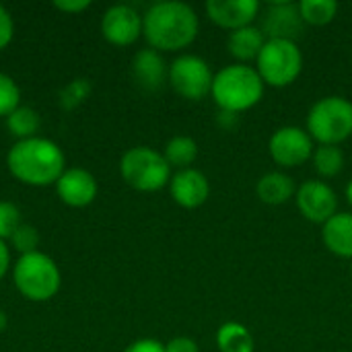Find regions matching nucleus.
I'll return each instance as SVG.
<instances>
[{"label": "nucleus", "instance_id": "f257e3e1", "mask_svg": "<svg viewBox=\"0 0 352 352\" xmlns=\"http://www.w3.org/2000/svg\"><path fill=\"white\" fill-rule=\"evenodd\" d=\"M6 167L16 182L33 188H45L52 184L56 186L60 175L66 171V157L54 140L35 136L16 140L10 146Z\"/></svg>", "mask_w": 352, "mask_h": 352}, {"label": "nucleus", "instance_id": "f03ea898", "mask_svg": "<svg viewBox=\"0 0 352 352\" xmlns=\"http://www.w3.org/2000/svg\"><path fill=\"white\" fill-rule=\"evenodd\" d=\"M142 35L157 52H177L196 39L198 16L184 2H157L142 16Z\"/></svg>", "mask_w": 352, "mask_h": 352}, {"label": "nucleus", "instance_id": "7ed1b4c3", "mask_svg": "<svg viewBox=\"0 0 352 352\" xmlns=\"http://www.w3.org/2000/svg\"><path fill=\"white\" fill-rule=\"evenodd\" d=\"M212 97L223 111L239 113L254 107L264 95V80L258 70L245 64L223 68L212 80Z\"/></svg>", "mask_w": 352, "mask_h": 352}, {"label": "nucleus", "instance_id": "20e7f679", "mask_svg": "<svg viewBox=\"0 0 352 352\" xmlns=\"http://www.w3.org/2000/svg\"><path fill=\"white\" fill-rule=\"evenodd\" d=\"M12 280L16 291L33 303H43L56 297L62 285L58 264L43 252L25 254L14 262Z\"/></svg>", "mask_w": 352, "mask_h": 352}, {"label": "nucleus", "instance_id": "39448f33", "mask_svg": "<svg viewBox=\"0 0 352 352\" xmlns=\"http://www.w3.org/2000/svg\"><path fill=\"white\" fill-rule=\"evenodd\" d=\"M124 182L138 192H157L169 184L171 167L161 153L148 146H134L120 161Z\"/></svg>", "mask_w": 352, "mask_h": 352}, {"label": "nucleus", "instance_id": "423d86ee", "mask_svg": "<svg viewBox=\"0 0 352 352\" xmlns=\"http://www.w3.org/2000/svg\"><path fill=\"white\" fill-rule=\"evenodd\" d=\"M307 130L318 142L336 146L352 134V103L344 97L320 99L307 116Z\"/></svg>", "mask_w": 352, "mask_h": 352}, {"label": "nucleus", "instance_id": "0eeeda50", "mask_svg": "<svg viewBox=\"0 0 352 352\" xmlns=\"http://www.w3.org/2000/svg\"><path fill=\"white\" fill-rule=\"evenodd\" d=\"M303 56L295 41L268 39L258 56V74L270 87H287L301 74Z\"/></svg>", "mask_w": 352, "mask_h": 352}, {"label": "nucleus", "instance_id": "6e6552de", "mask_svg": "<svg viewBox=\"0 0 352 352\" xmlns=\"http://www.w3.org/2000/svg\"><path fill=\"white\" fill-rule=\"evenodd\" d=\"M212 72L198 56H179L169 68V82L177 95L190 101H200L212 91Z\"/></svg>", "mask_w": 352, "mask_h": 352}, {"label": "nucleus", "instance_id": "1a4fd4ad", "mask_svg": "<svg viewBox=\"0 0 352 352\" xmlns=\"http://www.w3.org/2000/svg\"><path fill=\"white\" fill-rule=\"evenodd\" d=\"M101 33L111 45H130L142 35V16L130 4H113L103 12Z\"/></svg>", "mask_w": 352, "mask_h": 352}, {"label": "nucleus", "instance_id": "9d476101", "mask_svg": "<svg viewBox=\"0 0 352 352\" xmlns=\"http://www.w3.org/2000/svg\"><path fill=\"white\" fill-rule=\"evenodd\" d=\"M314 153V142L307 132L297 126H285L270 138V157L283 167H297Z\"/></svg>", "mask_w": 352, "mask_h": 352}, {"label": "nucleus", "instance_id": "9b49d317", "mask_svg": "<svg viewBox=\"0 0 352 352\" xmlns=\"http://www.w3.org/2000/svg\"><path fill=\"white\" fill-rule=\"evenodd\" d=\"M295 198H297V206L301 214L311 223L326 225L336 214V208H338V198L334 190L326 186L324 182H316V179L305 182L297 190Z\"/></svg>", "mask_w": 352, "mask_h": 352}, {"label": "nucleus", "instance_id": "f8f14e48", "mask_svg": "<svg viewBox=\"0 0 352 352\" xmlns=\"http://www.w3.org/2000/svg\"><path fill=\"white\" fill-rule=\"evenodd\" d=\"M303 25L299 4L293 2H272L262 16V33L270 39L295 41L303 33Z\"/></svg>", "mask_w": 352, "mask_h": 352}, {"label": "nucleus", "instance_id": "ddd939ff", "mask_svg": "<svg viewBox=\"0 0 352 352\" xmlns=\"http://www.w3.org/2000/svg\"><path fill=\"white\" fill-rule=\"evenodd\" d=\"M97 179L91 171L80 167L66 169L56 182L58 198L70 208H85L97 198Z\"/></svg>", "mask_w": 352, "mask_h": 352}, {"label": "nucleus", "instance_id": "4468645a", "mask_svg": "<svg viewBox=\"0 0 352 352\" xmlns=\"http://www.w3.org/2000/svg\"><path fill=\"white\" fill-rule=\"evenodd\" d=\"M260 2L258 0H208L206 12L208 19L223 29H243L250 27L258 16Z\"/></svg>", "mask_w": 352, "mask_h": 352}, {"label": "nucleus", "instance_id": "2eb2a0df", "mask_svg": "<svg viewBox=\"0 0 352 352\" xmlns=\"http://www.w3.org/2000/svg\"><path fill=\"white\" fill-rule=\"evenodd\" d=\"M208 179L196 169H182L171 177V198L184 208H198L208 198Z\"/></svg>", "mask_w": 352, "mask_h": 352}, {"label": "nucleus", "instance_id": "dca6fc26", "mask_svg": "<svg viewBox=\"0 0 352 352\" xmlns=\"http://www.w3.org/2000/svg\"><path fill=\"white\" fill-rule=\"evenodd\" d=\"M132 76L138 82V87H142L144 91H157L163 87L165 78L169 76V70L163 56L157 50L148 47V50H140L134 56Z\"/></svg>", "mask_w": 352, "mask_h": 352}, {"label": "nucleus", "instance_id": "f3484780", "mask_svg": "<svg viewBox=\"0 0 352 352\" xmlns=\"http://www.w3.org/2000/svg\"><path fill=\"white\" fill-rule=\"evenodd\" d=\"M324 243L326 248L340 256V258H352V214L342 212L334 214L324 225Z\"/></svg>", "mask_w": 352, "mask_h": 352}, {"label": "nucleus", "instance_id": "a211bd4d", "mask_svg": "<svg viewBox=\"0 0 352 352\" xmlns=\"http://www.w3.org/2000/svg\"><path fill=\"white\" fill-rule=\"evenodd\" d=\"M264 43H266V39H264L262 29H256L250 25V27L231 31L227 47L233 58H237L241 62H250V60H258Z\"/></svg>", "mask_w": 352, "mask_h": 352}, {"label": "nucleus", "instance_id": "6ab92c4d", "mask_svg": "<svg viewBox=\"0 0 352 352\" xmlns=\"http://www.w3.org/2000/svg\"><path fill=\"white\" fill-rule=\"evenodd\" d=\"M256 192H258V198L264 204L278 206V204H285L287 200L293 198L295 184H293V179L289 175L272 171V173H266L264 177H260V182L256 186Z\"/></svg>", "mask_w": 352, "mask_h": 352}, {"label": "nucleus", "instance_id": "aec40b11", "mask_svg": "<svg viewBox=\"0 0 352 352\" xmlns=\"http://www.w3.org/2000/svg\"><path fill=\"white\" fill-rule=\"evenodd\" d=\"M217 344L221 352H254V338L250 330L237 322L221 326L217 334Z\"/></svg>", "mask_w": 352, "mask_h": 352}, {"label": "nucleus", "instance_id": "412c9836", "mask_svg": "<svg viewBox=\"0 0 352 352\" xmlns=\"http://www.w3.org/2000/svg\"><path fill=\"white\" fill-rule=\"evenodd\" d=\"M163 157L169 163V167H177L179 171L190 169V165L198 157V144L190 136H173L167 142Z\"/></svg>", "mask_w": 352, "mask_h": 352}, {"label": "nucleus", "instance_id": "4be33fe9", "mask_svg": "<svg viewBox=\"0 0 352 352\" xmlns=\"http://www.w3.org/2000/svg\"><path fill=\"white\" fill-rule=\"evenodd\" d=\"M39 116L35 109L31 107H19L14 109L8 118H6V128L8 132L19 138V140H27V138H35L37 130H39Z\"/></svg>", "mask_w": 352, "mask_h": 352}, {"label": "nucleus", "instance_id": "5701e85b", "mask_svg": "<svg viewBox=\"0 0 352 352\" xmlns=\"http://www.w3.org/2000/svg\"><path fill=\"white\" fill-rule=\"evenodd\" d=\"M299 10L305 23L309 25H328L334 21L338 12V4L334 0H301Z\"/></svg>", "mask_w": 352, "mask_h": 352}, {"label": "nucleus", "instance_id": "b1692460", "mask_svg": "<svg viewBox=\"0 0 352 352\" xmlns=\"http://www.w3.org/2000/svg\"><path fill=\"white\" fill-rule=\"evenodd\" d=\"M314 167L320 175L324 177H334L342 171L344 167V155L340 148L330 146V144H322L316 153H314Z\"/></svg>", "mask_w": 352, "mask_h": 352}, {"label": "nucleus", "instance_id": "393cba45", "mask_svg": "<svg viewBox=\"0 0 352 352\" xmlns=\"http://www.w3.org/2000/svg\"><path fill=\"white\" fill-rule=\"evenodd\" d=\"M93 87L87 78H74L70 80L62 91H60V107L70 111L74 107H78L80 103H85L91 95Z\"/></svg>", "mask_w": 352, "mask_h": 352}, {"label": "nucleus", "instance_id": "a878e982", "mask_svg": "<svg viewBox=\"0 0 352 352\" xmlns=\"http://www.w3.org/2000/svg\"><path fill=\"white\" fill-rule=\"evenodd\" d=\"M21 107V89L12 76L0 72V118H8Z\"/></svg>", "mask_w": 352, "mask_h": 352}, {"label": "nucleus", "instance_id": "bb28decb", "mask_svg": "<svg viewBox=\"0 0 352 352\" xmlns=\"http://www.w3.org/2000/svg\"><path fill=\"white\" fill-rule=\"evenodd\" d=\"M8 241H10V245H12L21 256L33 254V252H37V245H39V233H37L35 227L23 223V225L12 233V237H10Z\"/></svg>", "mask_w": 352, "mask_h": 352}, {"label": "nucleus", "instance_id": "cd10ccee", "mask_svg": "<svg viewBox=\"0 0 352 352\" xmlns=\"http://www.w3.org/2000/svg\"><path fill=\"white\" fill-rule=\"evenodd\" d=\"M21 210L12 202L0 200V239L6 241L21 227Z\"/></svg>", "mask_w": 352, "mask_h": 352}, {"label": "nucleus", "instance_id": "c85d7f7f", "mask_svg": "<svg viewBox=\"0 0 352 352\" xmlns=\"http://www.w3.org/2000/svg\"><path fill=\"white\" fill-rule=\"evenodd\" d=\"M14 37V21L4 4H0V52L10 45Z\"/></svg>", "mask_w": 352, "mask_h": 352}, {"label": "nucleus", "instance_id": "c756f323", "mask_svg": "<svg viewBox=\"0 0 352 352\" xmlns=\"http://www.w3.org/2000/svg\"><path fill=\"white\" fill-rule=\"evenodd\" d=\"M124 352H165V344L153 338H142V340L132 342Z\"/></svg>", "mask_w": 352, "mask_h": 352}, {"label": "nucleus", "instance_id": "7c9ffc66", "mask_svg": "<svg viewBox=\"0 0 352 352\" xmlns=\"http://www.w3.org/2000/svg\"><path fill=\"white\" fill-rule=\"evenodd\" d=\"M54 6L62 12H68V14H76V12H82L91 6V0H56Z\"/></svg>", "mask_w": 352, "mask_h": 352}, {"label": "nucleus", "instance_id": "2f4dec72", "mask_svg": "<svg viewBox=\"0 0 352 352\" xmlns=\"http://www.w3.org/2000/svg\"><path fill=\"white\" fill-rule=\"evenodd\" d=\"M165 352H198V344L192 338H173L165 344Z\"/></svg>", "mask_w": 352, "mask_h": 352}, {"label": "nucleus", "instance_id": "473e14b6", "mask_svg": "<svg viewBox=\"0 0 352 352\" xmlns=\"http://www.w3.org/2000/svg\"><path fill=\"white\" fill-rule=\"evenodd\" d=\"M8 268H10V248L6 245V241L0 239V280L6 276Z\"/></svg>", "mask_w": 352, "mask_h": 352}, {"label": "nucleus", "instance_id": "72a5a7b5", "mask_svg": "<svg viewBox=\"0 0 352 352\" xmlns=\"http://www.w3.org/2000/svg\"><path fill=\"white\" fill-rule=\"evenodd\" d=\"M6 324H8V320H6V314H4V311L0 309V334H2L4 330H6Z\"/></svg>", "mask_w": 352, "mask_h": 352}, {"label": "nucleus", "instance_id": "f704fd0d", "mask_svg": "<svg viewBox=\"0 0 352 352\" xmlns=\"http://www.w3.org/2000/svg\"><path fill=\"white\" fill-rule=\"evenodd\" d=\"M346 198H349V204L352 206V182L349 184V188H346Z\"/></svg>", "mask_w": 352, "mask_h": 352}, {"label": "nucleus", "instance_id": "c9c22d12", "mask_svg": "<svg viewBox=\"0 0 352 352\" xmlns=\"http://www.w3.org/2000/svg\"><path fill=\"white\" fill-rule=\"evenodd\" d=\"M351 272H352V268H351Z\"/></svg>", "mask_w": 352, "mask_h": 352}]
</instances>
